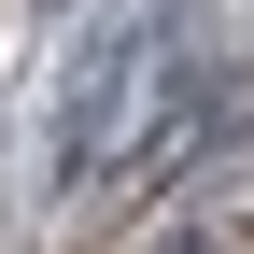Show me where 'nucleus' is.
<instances>
[{
    "label": "nucleus",
    "instance_id": "nucleus-1",
    "mask_svg": "<svg viewBox=\"0 0 254 254\" xmlns=\"http://www.w3.org/2000/svg\"><path fill=\"white\" fill-rule=\"evenodd\" d=\"M170 71H184V14H127V28H99L85 71H71V99H57V155H43V184H85L127 127H155V85H170Z\"/></svg>",
    "mask_w": 254,
    "mask_h": 254
}]
</instances>
